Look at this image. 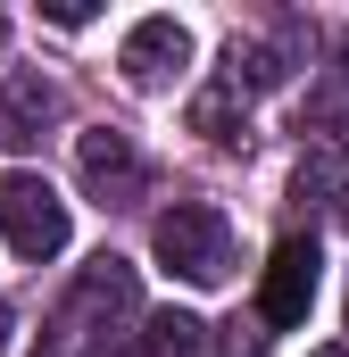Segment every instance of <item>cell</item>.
<instances>
[{
    "mask_svg": "<svg viewBox=\"0 0 349 357\" xmlns=\"http://www.w3.org/2000/svg\"><path fill=\"white\" fill-rule=\"evenodd\" d=\"M183 67H191V33H183V17H142V25L117 42V75H125L133 91H167Z\"/></svg>",
    "mask_w": 349,
    "mask_h": 357,
    "instance_id": "obj_5",
    "label": "cell"
},
{
    "mask_svg": "<svg viewBox=\"0 0 349 357\" xmlns=\"http://www.w3.org/2000/svg\"><path fill=\"white\" fill-rule=\"evenodd\" d=\"M0 233H8L17 258L42 266V258L67 250V199H59L42 175H0Z\"/></svg>",
    "mask_w": 349,
    "mask_h": 357,
    "instance_id": "obj_2",
    "label": "cell"
},
{
    "mask_svg": "<svg viewBox=\"0 0 349 357\" xmlns=\"http://www.w3.org/2000/svg\"><path fill=\"white\" fill-rule=\"evenodd\" d=\"M142 357H208V324L183 316V307H158L142 324Z\"/></svg>",
    "mask_w": 349,
    "mask_h": 357,
    "instance_id": "obj_10",
    "label": "cell"
},
{
    "mask_svg": "<svg viewBox=\"0 0 349 357\" xmlns=\"http://www.w3.org/2000/svg\"><path fill=\"white\" fill-rule=\"evenodd\" d=\"M316 233H283L274 241V258H266V282H258V316L266 324H308V307H316Z\"/></svg>",
    "mask_w": 349,
    "mask_h": 357,
    "instance_id": "obj_3",
    "label": "cell"
},
{
    "mask_svg": "<svg viewBox=\"0 0 349 357\" xmlns=\"http://www.w3.org/2000/svg\"><path fill=\"white\" fill-rule=\"evenodd\" d=\"M75 175L100 208H133L142 199V150H133V133H117V125H84L75 133Z\"/></svg>",
    "mask_w": 349,
    "mask_h": 357,
    "instance_id": "obj_4",
    "label": "cell"
},
{
    "mask_svg": "<svg viewBox=\"0 0 349 357\" xmlns=\"http://www.w3.org/2000/svg\"><path fill=\"white\" fill-rule=\"evenodd\" d=\"M50 125H59V84L34 75V67H17V75L0 84V150H8V158H17V150H42Z\"/></svg>",
    "mask_w": 349,
    "mask_h": 357,
    "instance_id": "obj_6",
    "label": "cell"
},
{
    "mask_svg": "<svg viewBox=\"0 0 349 357\" xmlns=\"http://www.w3.org/2000/svg\"><path fill=\"white\" fill-rule=\"evenodd\" d=\"M191 133H208L216 150H233V142L250 133V100H242V84H233V75H216V84L191 100Z\"/></svg>",
    "mask_w": 349,
    "mask_h": 357,
    "instance_id": "obj_8",
    "label": "cell"
},
{
    "mask_svg": "<svg viewBox=\"0 0 349 357\" xmlns=\"http://www.w3.org/2000/svg\"><path fill=\"white\" fill-rule=\"evenodd\" d=\"M316 357H349V349H316Z\"/></svg>",
    "mask_w": 349,
    "mask_h": 357,
    "instance_id": "obj_15",
    "label": "cell"
},
{
    "mask_svg": "<svg viewBox=\"0 0 349 357\" xmlns=\"http://www.w3.org/2000/svg\"><path fill=\"white\" fill-rule=\"evenodd\" d=\"M0 42H8V25H0Z\"/></svg>",
    "mask_w": 349,
    "mask_h": 357,
    "instance_id": "obj_16",
    "label": "cell"
},
{
    "mask_svg": "<svg viewBox=\"0 0 349 357\" xmlns=\"http://www.w3.org/2000/svg\"><path fill=\"white\" fill-rule=\"evenodd\" d=\"M84 357H125V341H108V324H100V333H91V349Z\"/></svg>",
    "mask_w": 349,
    "mask_h": 357,
    "instance_id": "obj_13",
    "label": "cell"
},
{
    "mask_svg": "<svg viewBox=\"0 0 349 357\" xmlns=\"http://www.w3.org/2000/svg\"><path fill=\"white\" fill-rule=\"evenodd\" d=\"M133 299H142V282H133V266L100 250V258L84 266V282H75V307H67V316H100V307H108V316H125Z\"/></svg>",
    "mask_w": 349,
    "mask_h": 357,
    "instance_id": "obj_7",
    "label": "cell"
},
{
    "mask_svg": "<svg viewBox=\"0 0 349 357\" xmlns=\"http://www.w3.org/2000/svg\"><path fill=\"white\" fill-rule=\"evenodd\" d=\"M291 191H299L308 208H325V216H341V225H349V167H341V158L308 150V158H299V175H291Z\"/></svg>",
    "mask_w": 349,
    "mask_h": 357,
    "instance_id": "obj_9",
    "label": "cell"
},
{
    "mask_svg": "<svg viewBox=\"0 0 349 357\" xmlns=\"http://www.w3.org/2000/svg\"><path fill=\"white\" fill-rule=\"evenodd\" d=\"M8 333H17V324H8V307H0V357H8Z\"/></svg>",
    "mask_w": 349,
    "mask_h": 357,
    "instance_id": "obj_14",
    "label": "cell"
},
{
    "mask_svg": "<svg viewBox=\"0 0 349 357\" xmlns=\"http://www.w3.org/2000/svg\"><path fill=\"white\" fill-rule=\"evenodd\" d=\"M266 316H233V324H216V357H266Z\"/></svg>",
    "mask_w": 349,
    "mask_h": 357,
    "instance_id": "obj_11",
    "label": "cell"
},
{
    "mask_svg": "<svg viewBox=\"0 0 349 357\" xmlns=\"http://www.w3.org/2000/svg\"><path fill=\"white\" fill-rule=\"evenodd\" d=\"M42 17H50L59 33H75V25H91V8H84V0H42Z\"/></svg>",
    "mask_w": 349,
    "mask_h": 357,
    "instance_id": "obj_12",
    "label": "cell"
},
{
    "mask_svg": "<svg viewBox=\"0 0 349 357\" xmlns=\"http://www.w3.org/2000/svg\"><path fill=\"white\" fill-rule=\"evenodd\" d=\"M150 250H158V266H174L183 282H225V274H233V225H225L208 199H174L167 216L150 225Z\"/></svg>",
    "mask_w": 349,
    "mask_h": 357,
    "instance_id": "obj_1",
    "label": "cell"
}]
</instances>
